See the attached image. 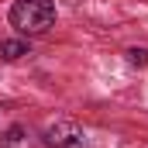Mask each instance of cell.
<instances>
[{"mask_svg": "<svg viewBox=\"0 0 148 148\" xmlns=\"http://www.w3.org/2000/svg\"><path fill=\"white\" fill-rule=\"evenodd\" d=\"M124 55H127L131 66H148V48H127Z\"/></svg>", "mask_w": 148, "mask_h": 148, "instance_id": "cell-5", "label": "cell"}, {"mask_svg": "<svg viewBox=\"0 0 148 148\" xmlns=\"http://www.w3.org/2000/svg\"><path fill=\"white\" fill-rule=\"evenodd\" d=\"M0 148H35V138L24 124H10L0 138Z\"/></svg>", "mask_w": 148, "mask_h": 148, "instance_id": "cell-3", "label": "cell"}, {"mask_svg": "<svg viewBox=\"0 0 148 148\" xmlns=\"http://www.w3.org/2000/svg\"><path fill=\"white\" fill-rule=\"evenodd\" d=\"M41 141H45V148H86V131L69 117H59L45 127Z\"/></svg>", "mask_w": 148, "mask_h": 148, "instance_id": "cell-2", "label": "cell"}, {"mask_svg": "<svg viewBox=\"0 0 148 148\" xmlns=\"http://www.w3.org/2000/svg\"><path fill=\"white\" fill-rule=\"evenodd\" d=\"M7 24L17 35H45L55 24V0H14L7 10Z\"/></svg>", "mask_w": 148, "mask_h": 148, "instance_id": "cell-1", "label": "cell"}, {"mask_svg": "<svg viewBox=\"0 0 148 148\" xmlns=\"http://www.w3.org/2000/svg\"><path fill=\"white\" fill-rule=\"evenodd\" d=\"M31 48H28V41L24 38H7V41H0V62H17V59H24Z\"/></svg>", "mask_w": 148, "mask_h": 148, "instance_id": "cell-4", "label": "cell"}]
</instances>
